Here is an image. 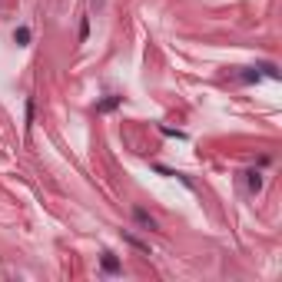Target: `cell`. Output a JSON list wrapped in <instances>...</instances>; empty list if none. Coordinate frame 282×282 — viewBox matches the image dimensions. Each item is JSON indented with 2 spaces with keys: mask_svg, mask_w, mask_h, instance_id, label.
I'll return each mask as SVG.
<instances>
[{
  "mask_svg": "<svg viewBox=\"0 0 282 282\" xmlns=\"http://www.w3.org/2000/svg\"><path fill=\"white\" fill-rule=\"evenodd\" d=\"M249 186H252V189H259V186H262V176H259V173H249Z\"/></svg>",
  "mask_w": 282,
  "mask_h": 282,
  "instance_id": "5b68a950",
  "label": "cell"
},
{
  "mask_svg": "<svg viewBox=\"0 0 282 282\" xmlns=\"http://www.w3.org/2000/svg\"><path fill=\"white\" fill-rule=\"evenodd\" d=\"M14 40L20 43V47H24V43H30V27H17V30H14Z\"/></svg>",
  "mask_w": 282,
  "mask_h": 282,
  "instance_id": "7a4b0ae2",
  "label": "cell"
},
{
  "mask_svg": "<svg viewBox=\"0 0 282 282\" xmlns=\"http://www.w3.org/2000/svg\"><path fill=\"white\" fill-rule=\"evenodd\" d=\"M30 123H33V100H27V129H30Z\"/></svg>",
  "mask_w": 282,
  "mask_h": 282,
  "instance_id": "8992f818",
  "label": "cell"
},
{
  "mask_svg": "<svg viewBox=\"0 0 282 282\" xmlns=\"http://www.w3.org/2000/svg\"><path fill=\"white\" fill-rule=\"evenodd\" d=\"M116 103H120V97H106L103 103L97 106V110H100V113H106V110H113V106H116Z\"/></svg>",
  "mask_w": 282,
  "mask_h": 282,
  "instance_id": "277c9868",
  "label": "cell"
},
{
  "mask_svg": "<svg viewBox=\"0 0 282 282\" xmlns=\"http://www.w3.org/2000/svg\"><path fill=\"white\" fill-rule=\"evenodd\" d=\"M103 269H106V272H120V262H116L110 252H103Z\"/></svg>",
  "mask_w": 282,
  "mask_h": 282,
  "instance_id": "3957f363",
  "label": "cell"
},
{
  "mask_svg": "<svg viewBox=\"0 0 282 282\" xmlns=\"http://www.w3.org/2000/svg\"><path fill=\"white\" fill-rule=\"evenodd\" d=\"M133 219H136V226H139V229H146V233H153V229H156V219L150 216L146 209H139V206L133 209Z\"/></svg>",
  "mask_w": 282,
  "mask_h": 282,
  "instance_id": "6da1fadb",
  "label": "cell"
}]
</instances>
